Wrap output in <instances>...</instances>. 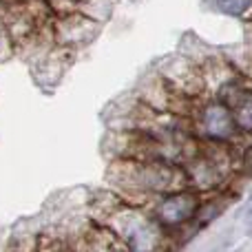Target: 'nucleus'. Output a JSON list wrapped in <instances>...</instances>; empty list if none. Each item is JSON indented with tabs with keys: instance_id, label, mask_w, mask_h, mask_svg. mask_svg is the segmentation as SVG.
I'll return each instance as SVG.
<instances>
[{
	"instance_id": "obj_1",
	"label": "nucleus",
	"mask_w": 252,
	"mask_h": 252,
	"mask_svg": "<svg viewBox=\"0 0 252 252\" xmlns=\"http://www.w3.org/2000/svg\"><path fill=\"white\" fill-rule=\"evenodd\" d=\"M199 210V197L192 190L173 192L159 204V219L166 226H182L190 221L195 213Z\"/></svg>"
},
{
	"instance_id": "obj_2",
	"label": "nucleus",
	"mask_w": 252,
	"mask_h": 252,
	"mask_svg": "<svg viewBox=\"0 0 252 252\" xmlns=\"http://www.w3.org/2000/svg\"><path fill=\"white\" fill-rule=\"evenodd\" d=\"M201 128L213 139H230L237 133V124L232 113L221 102H210L201 113Z\"/></svg>"
},
{
	"instance_id": "obj_3",
	"label": "nucleus",
	"mask_w": 252,
	"mask_h": 252,
	"mask_svg": "<svg viewBox=\"0 0 252 252\" xmlns=\"http://www.w3.org/2000/svg\"><path fill=\"white\" fill-rule=\"evenodd\" d=\"M126 244H128L130 252H153L159 241V232H157L155 223L146 221L142 217H133L130 223L124 230Z\"/></svg>"
},
{
	"instance_id": "obj_4",
	"label": "nucleus",
	"mask_w": 252,
	"mask_h": 252,
	"mask_svg": "<svg viewBox=\"0 0 252 252\" xmlns=\"http://www.w3.org/2000/svg\"><path fill=\"white\" fill-rule=\"evenodd\" d=\"M228 109H230L237 128L252 133V91H246V89L237 91L235 100L230 102Z\"/></svg>"
},
{
	"instance_id": "obj_5",
	"label": "nucleus",
	"mask_w": 252,
	"mask_h": 252,
	"mask_svg": "<svg viewBox=\"0 0 252 252\" xmlns=\"http://www.w3.org/2000/svg\"><path fill=\"white\" fill-rule=\"evenodd\" d=\"M217 11L228 13V16H244L252 7V0H208Z\"/></svg>"
},
{
	"instance_id": "obj_6",
	"label": "nucleus",
	"mask_w": 252,
	"mask_h": 252,
	"mask_svg": "<svg viewBox=\"0 0 252 252\" xmlns=\"http://www.w3.org/2000/svg\"><path fill=\"white\" fill-rule=\"evenodd\" d=\"M111 252H124V250H118V248H115V250H111Z\"/></svg>"
},
{
	"instance_id": "obj_7",
	"label": "nucleus",
	"mask_w": 252,
	"mask_h": 252,
	"mask_svg": "<svg viewBox=\"0 0 252 252\" xmlns=\"http://www.w3.org/2000/svg\"><path fill=\"white\" fill-rule=\"evenodd\" d=\"M250 219H252V210H250Z\"/></svg>"
}]
</instances>
